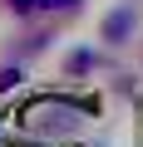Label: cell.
Segmentation results:
<instances>
[{"mask_svg": "<svg viewBox=\"0 0 143 147\" xmlns=\"http://www.w3.org/2000/svg\"><path fill=\"white\" fill-rule=\"evenodd\" d=\"M104 108L94 98H64V93H40L20 108V127L40 142H64V137H79L84 123H94Z\"/></svg>", "mask_w": 143, "mask_h": 147, "instance_id": "obj_1", "label": "cell"}, {"mask_svg": "<svg viewBox=\"0 0 143 147\" xmlns=\"http://www.w3.org/2000/svg\"><path fill=\"white\" fill-rule=\"evenodd\" d=\"M133 30H138V10H133V5H114V10H104V20H99V39H104L109 49L128 44Z\"/></svg>", "mask_w": 143, "mask_h": 147, "instance_id": "obj_2", "label": "cell"}, {"mask_svg": "<svg viewBox=\"0 0 143 147\" xmlns=\"http://www.w3.org/2000/svg\"><path fill=\"white\" fill-rule=\"evenodd\" d=\"M59 74H64V79H89V74H99V49H89V44L64 49V59H59Z\"/></svg>", "mask_w": 143, "mask_h": 147, "instance_id": "obj_3", "label": "cell"}, {"mask_svg": "<svg viewBox=\"0 0 143 147\" xmlns=\"http://www.w3.org/2000/svg\"><path fill=\"white\" fill-rule=\"evenodd\" d=\"M25 84V64L20 59H10V64H0V98H5L10 88H20Z\"/></svg>", "mask_w": 143, "mask_h": 147, "instance_id": "obj_4", "label": "cell"}, {"mask_svg": "<svg viewBox=\"0 0 143 147\" xmlns=\"http://www.w3.org/2000/svg\"><path fill=\"white\" fill-rule=\"evenodd\" d=\"M5 10H10L15 20H40V15H44V0H5Z\"/></svg>", "mask_w": 143, "mask_h": 147, "instance_id": "obj_5", "label": "cell"}, {"mask_svg": "<svg viewBox=\"0 0 143 147\" xmlns=\"http://www.w3.org/2000/svg\"><path fill=\"white\" fill-rule=\"evenodd\" d=\"M84 0H44V15H79Z\"/></svg>", "mask_w": 143, "mask_h": 147, "instance_id": "obj_6", "label": "cell"}]
</instances>
